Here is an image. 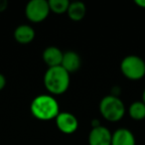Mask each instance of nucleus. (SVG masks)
<instances>
[{"instance_id":"obj_1","label":"nucleus","mask_w":145,"mask_h":145,"mask_svg":"<svg viewBox=\"0 0 145 145\" xmlns=\"http://www.w3.org/2000/svg\"><path fill=\"white\" fill-rule=\"evenodd\" d=\"M30 109L34 117L43 121L55 119L60 113L58 101L48 95H40L35 97L31 103Z\"/></svg>"},{"instance_id":"obj_2","label":"nucleus","mask_w":145,"mask_h":145,"mask_svg":"<svg viewBox=\"0 0 145 145\" xmlns=\"http://www.w3.org/2000/svg\"><path fill=\"white\" fill-rule=\"evenodd\" d=\"M44 85L52 95H62L70 86V74L61 66L49 68L44 76Z\"/></svg>"},{"instance_id":"obj_3","label":"nucleus","mask_w":145,"mask_h":145,"mask_svg":"<svg viewBox=\"0 0 145 145\" xmlns=\"http://www.w3.org/2000/svg\"><path fill=\"white\" fill-rule=\"evenodd\" d=\"M99 111L103 118L110 122H117L125 114V106L123 101L117 95H106L101 101Z\"/></svg>"},{"instance_id":"obj_4","label":"nucleus","mask_w":145,"mask_h":145,"mask_svg":"<svg viewBox=\"0 0 145 145\" xmlns=\"http://www.w3.org/2000/svg\"><path fill=\"white\" fill-rule=\"evenodd\" d=\"M121 72L131 81H139L145 76V62L138 56L130 55L121 61Z\"/></svg>"},{"instance_id":"obj_5","label":"nucleus","mask_w":145,"mask_h":145,"mask_svg":"<svg viewBox=\"0 0 145 145\" xmlns=\"http://www.w3.org/2000/svg\"><path fill=\"white\" fill-rule=\"evenodd\" d=\"M50 13L48 1L46 0H31L27 3L25 14L29 21L33 23H40L48 17Z\"/></svg>"},{"instance_id":"obj_6","label":"nucleus","mask_w":145,"mask_h":145,"mask_svg":"<svg viewBox=\"0 0 145 145\" xmlns=\"http://www.w3.org/2000/svg\"><path fill=\"white\" fill-rule=\"evenodd\" d=\"M55 120L59 130L66 134L74 133L79 127V121L77 117L71 112H60Z\"/></svg>"},{"instance_id":"obj_7","label":"nucleus","mask_w":145,"mask_h":145,"mask_svg":"<svg viewBox=\"0 0 145 145\" xmlns=\"http://www.w3.org/2000/svg\"><path fill=\"white\" fill-rule=\"evenodd\" d=\"M111 136L112 133L105 126L93 127L89 134V145H111Z\"/></svg>"},{"instance_id":"obj_8","label":"nucleus","mask_w":145,"mask_h":145,"mask_svg":"<svg viewBox=\"0 0 145 145\" xmlns=\"http://www.w3.org/2000/svg\"><path fill=\"white\" fill-rule=\"evenodd\" d=\"M81 64L82 60L80 55L78 53L74 52V51H68L63 55L61 67L64 70H66L69 74H71V72H77L81 67Z\"/></svg>"},{"instance_id":"obj_9","label":"nucleus","mask_w":145,"mask_h":145,"mask_svg":"<svg viewBox=\"0 0 145 145\" xmlns=\"http://www.w3.org/2000/svg\"><path fill=\"white\" fill-rule=\"evenodd\" d=\"M63 55L64 53L59 48L55 46L47 47L43 52V60L46 63V65L49 68H54V67H59L62 64Z\"/></svg>"},{"instance_id":"obj_10","label":"nucleus","mask_w":145,"mask_h":145,"mask_svg":"<svg viewBox=\"0 0 145 145\" xmlns=\"http://www.w3.org/2000/svg\"><path fill=\"white\" fill-rule=\"evenodd\" d=\"M111 145H135V137L128 129L119 128L112 133Z\"/></svg>"},{"instance_id":"obj_11","label":"nucleus","mask_w":145,"mask_h":145,"mask_svg":"<svg viewBox=\"0 0 145 145\" xmlns=\"http://www.w3.org/2000/svg\"><path fill=\"white\" fill-rule=\"evenodd\" d=\"M14 38L20 44H29L35 38V31L29 25H20L14 31Z\"/></svg>"},{"instance_id":"obj_12","label":"nucleus","mask_w":145,"mask_h":145,"mask_svg":"<svg viewBox=\"0 0 145 145\" xmlns=\"http://www.w3.org/2000/svg\"><path fill=\"white\" fill-rule=\"evenodd\" d=\"M86 12H87L86 5L83 2H80V1L70 2L68 11H67L68 16L72 21H81L85 17Z\"/></svg>"},{"instance_id":"obj_13","label":"nucleus","mask_w":145,"mask_h":145,"mask_svg":"<svg viewBox=\"0 0 145 145\" xmlns=\"http://www.w3.org/2000/svg\"><path fill=\"white\" fill-rule=\"evenodd\" d=\"M128 113L134 120H142L145 118V105L142 101H134L129 106Z\"/></svg>"},{"instance_id":"obj_14","label":"nucleus","mask_w":145,"mask_h":145,"mask_svg":"<svg viewBox=\"0 0 145 145\" xmlns=\"http://www.w3.org/2000/svg\"><path fill=\"white\" fill-rule=\"evenodd\" d=\"M48 4L50 11L56 14H63L68 11L70 2L68 0H50L48 1Z\"/></svg>"},{"instance_id":"obj_15","label":"nucleus","mask_w":145,"mask_h":145,"mask_svg":"<svg viewBox=\"0 0 145 145\" xmlns=\"http://www.w3.org/2000/svg\"><path fill=\"white\" fill-rule=\"evenodd\" d=\"M5 86H6V78L2 74H0V91H2Z\"/></svg>"},{"instance_id":"obj_16","label":"nucleus","mask_w":145,"mask_h":145,"mask_svg":"<svg viewBox=\"0 0 145 145\" xmlns=\"http://www.w3.org/2000/svg\"><path fill=\"white\" fill-rule=\"evenodd\" d=\"M8 6V2L6 0H0V12H3L7 9Z\"/></svg>"},{"instance_id":"obj_17","label":"nucleus","mask_w":145,"mask_h":145,"mask_svg":"<svg viewBox=\"0 0 145 145\" xmlns=\"http://www.w3.org/2000/svg\"><path fill=\"white\" fill-rule=\"evenodd\" d=\"M135 4L141 8H145V0H135Z\"/></svg>"},{"instance_id":"obj_18","label":"nucleus","mask_w":145,"mask_h":145,"mask_svg":"<svg viewBox=\"0 0 145 145\" xmlns=\"http://www.w3.org/2000/svg\"><path fill=\"white\" fill-rule=\"evenodd\" d=\"M142 103L145 105V89L143 91V93H142Z\"/></svg>"}]
</instances>
